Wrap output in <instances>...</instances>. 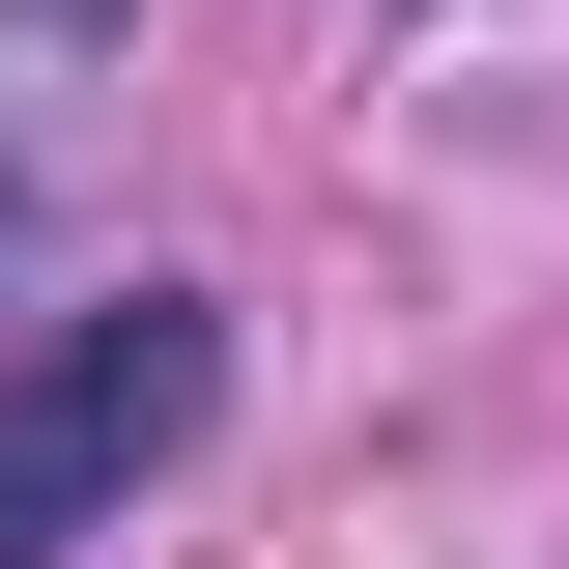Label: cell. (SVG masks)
Here are the masks:
<instances>
[{"label": "cell", "instance_id": "cell-1", "mask_svg": "<svg viewBox=\"0 0 569 569\" xmlns=\"http://www.w3.org/2000/svg\"><path fill=\"white\" fill-rule=\"evenodd\" d=\"M200 427H228V313L200 284H86L58 342L0 370V569H86Z\"/></svg>", "mask_w": 569, "mask_h": 569}]
</instances>
